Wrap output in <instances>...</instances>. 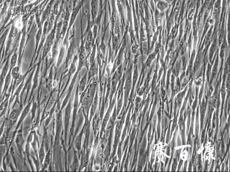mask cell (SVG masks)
Returning a JSON list of instances; mask_svg holds the SVG:
<instances>
[{"label":"cell","instance_id":"e575fe53","mask_svg":"<svg viewBox=\"0 0 230 172\" xmlns=\"http://www.w3.org/2000/svg\"><path fill=\"white\" fill-rule=\"evenodd\" d=\"M98 103V98L97 95H96L94 99L93 103L92 105V110L94 111L96 110V106H97Z\"/></svg>","mask_w":230,"mask_h":172},{"label":"cell","instance_id":"f546056e","mask_svg":"<svg viewBox=\"0 0 230 172\" xmlns=\"http://www.w3.org/2000/svg\"><path fill=\"white\" fill-rule=\"evenodd\" d=\"M37 107V104L35 102V101H33L32 110H31L32 111H31L32 112H31V113H32L33 119H34V118L35 113H36V112Z\"/></svg>","mask_w":230,"mask_h":172},{"label":"cell","instance_id":"ffe728a7","mask_svg":"<svg viewBox=\"0 0 230 172\" xmlns=\"http://www.w3.org/2000/svg\"><path fill=\"white\" fill-rule=\"evenodd\" d=\"M66 47L67 46L62 44V46L61 48L60 51L59 52V53L58 56V59L56 67L58 68L62 64L63 59H64V55L65 52Z\"/></svg>","mask_w":230,"mask_h":172},{"label":"cell","instance_id":"7c38bea8","mask_svg":"<svg viewBox=\"0 0 230 172\" xmlns=\"http://www.w3.org/2000/svg\"><path fill=\"white\" fill-rule=\"evenodd\" d=\"M71 110V103L70 101L68 104L65 110L64 123L65 129L66 131H67L69 127Z\"/></svg>","mask_w":230,"mask_h":172},{"label":"cell","instance_id":"4316f807","mask_svg":"<svg viewBox=\"0 0 230 172\" xmlns=\"http://www.w3.org/2000/svg\"><path fill=\"white\" fill-rule=\"evenodd\" d=\"M82 137V134H80L77 137L75 140L76 147L78 150H80L81 149Z\"/></svg>","mask_w":230,"mask_h":172},{"label":"cell","instance_id":"8fae6325","mask_svg":"<svg viewBox=\"0 0 230 172\" xmlns=\"http://www.w3.org/2000/svg\"><path fill=\"white\" fill-rule=\"evenodd\" d=\"M40 59L38 64H37V66L35 72L34 77H33V86L31 89V94L34 92V90L36 89L38 86L39 75L40 69V65L42 63Z\"/></svg>","mask_w":230,"mask_h":172},{"label":"cell","instance_id":"4fadbf2b","mask_svg":"<svg viewBox=\"0 0 230 172\" xmlns=\"http://www.w3.org/2000/svg\"><path fill=\"white\" fill-rule=\"evenodd\" d=\"M78 59V54L76 55L74 57L73 61L72 62L71 65L70 66L69 70H68L67 74L66 77H68V80L67 83H66V86H67L68 83H69L70 77L72 76L73 74L74 73L76 72V71L77 70L76 66V62Z\"/></svg>","mask_w":230,"mask_h":172},{"label":"cell","instance_id":"7402d4cb","mask_svg":"<svg viewBox=\"0 0 230 172\" xmlns=\"http://www.w3.org/2000/svg\"><path fill=\"white\" fill-rule=\"evenodd\" d=\"M18 55L17 51H15L11 57L10 62V69L12 70L13 68L16 67L17 63L18 62Z\"/></svg>","mask_w":230,"mask_h":172},{"label":"cell","instance_id":"9c48e42d","mask_svg":"<svg viewBox=\"0 0 230 172\" xmlns=\"http://www.w3.org/2000/svg\"><path fill=\"white\" fill-rule=\"evenodd\" d=\"M21 74V66H16L12 70L11 75L12 81V93L16 89V86L17 80L19 78Z\"/></svg>","mask_w":230,"mask_h":172},{"label":"cell","instance_id":"83f0119b","mask_svg":"<svg viewBox=\"0 0 230 172\" xmlns=\"http://www.w3.org/2000/svg\"><path fill=\"white\" fill-rule=\"evenodd\" d=\"M217 47V43L216 41L213 42L211 45L209 51V55L210 57H212L216 51Z\"/></svg>","mask_w":230,"mask_h":172},{"label":"cell","instance_id":"ac0fdd59","mask_svg":"<svg viewBox=\"0 0 230 172\" xmlns=\"http://www.w3.org/2000/svg\"><path fill=\"white\" fill-rule=\"evenodd\" d=\"M11 26H12L7 28L1 34V38H0V43H1V53L3 51V49L4 46L5 40H6L7 36H8Z\"/></svg>","mask_w":230,"mask_h":172},{"label":"cell","instance_id":"1f68e13d","mask_svg":"<svg viewBox=\"0 0 230 172\" xmlns=\"http://www.w3.org/2000/svg\"><path fill=\"white\" fill-rule=\"evenodd\" d=\"M212 29H210L208 33H207L206 39L205 44H207L209 43L211 40V36H212Z\"/></svg>","mask_w":230,"mask_h":172},{"label":"cell","instance_id":"9a60e30c","mask_svg":"<svg viewBox=\"0 0 230 172\" xmlns=\"http://www.w3.org/2000/svg\"><path fill=\"white\" fill-rule=\"evenodd\" d=\"M11 71L12 70L10 69L8 74H7L6 78L5 79L3 88V91L2 92L1 96L3 95V94L5 96V94L8 89L9 86H10L11 83L12 82Z\"/></svg>","mask_w":230,"mask_h":172},{"label":"cell","instance_id":"cb8c5ba5","mask_svg":"<svg viewBox=\"0 0 230 172\" xmlns=\"http://www.w3.org/2000/svg\"><path fill=\"white\" fill-rule=\"evenodd\" d=\"M45 156V150L44 148V143H42L39 151V159L40 164H42L43 162Z\"/></svg>","mask_w":230,"mask_h":172},{"label":"cell","instance_id":"836d02e7","mask_svg":"<svg viewBox=\"0 0 230 172\" xmlns=\"http://www.w3.org/2000/svg\"><path fill=\"white\" fill-rule=\"evenodd\" d=\"M221 92L222 101V102H223L224 99H225V87H222L221 89Z\"/></svg>","mask_w":230,"mask_h":172},{"label":"cell","instance_id":"ba28073f","mask_svg":"<svg viewBox=\"0 0 230 172\" xmlns=\"http://www.w3.org/2000/svg\"><path fill=\"white\" fill-rule=\"evenodd\" d=\"M33 101H31L28 103L27 105L23 108V111L20 115L19 120L18 122L16 128V130H17L20 126L23 124V122L26 117L29 114L30 111L31 110V105L33 104Z\"/></svg>","mask_w":230,"mask_h":172},{"label":"cell","instance_id":"d6986e66","mask_svg":"<svg viewBox=\"0 0 230 172\" xmlns=\"http://www.w3.org/2000/svg\"><path fill=\"white\" fill-rule=\"evenodd\" d=\"M11 1H5L4 2L1 3V6L2 7L1 8V18L2 19V17L6 15L10 7V3Z\"/></svg>","mask_w":230,"mask_h":172},{"label":"cell","instance_id":"e0dca14e","mask_svg":"<svg viewBox=\"0 0 230 172\" xmlns=\"http://www.w3.org/2000/svg\"><path fill=\"white\" fill-rule=\"evenodd\" d=\"M99 8L98 1H92L91 2V12L92 20H95L97 17Z\"/></svg>","mask_w":230,"mask_h":172},{"label":"cell","instance_id":"7a4b0ae2","mask_svg":"<svg viewBox=\"0 0 230 172\" xmlns=\"http://www.w3.org/2000/svg\"><path fill=\"white\" fill-rule=\"evenodd\" d=\"M23 109V106L21 104L18 108L12 109L9 114L8 119L7 120V125L8 128L12 127L17 122L18 118L21 115Z\"/></svg>","mask_w":230,"mask_h":172},{"label":"cell","instance_id":"484cf974","mask_svg":"<svg viewBox=\"0 0 230 172\" xmlns=\"http://www.w3.org/2000/svg\"><path fill=\"white\" fill-rule=\"evenodd\" d=\"M50 161V152L49 151L46 154L44 160L43 169L45 170L48 167Z\"/></svg>","mask_w":230,"mask_h":172},{"label":"cell","instance_id":"3957f363","mask_svg":"<svg viewBox=\"0 0 230 172\" xmlns=\"http://www.w3.org/2000/svg\"><path fill=\"white\" fill-rule=\"evenodd\" d=\"M37 66V64L33 66V68L32 70L30 73L25 83H24V86L23 89H22L21 93H20V97H22L24 92L26 91L27 94L26 97V99L28 94L29 93L31 89H32L33 86V77H34L35 70H36Z\"/></svg>","mask_w":230,"mask_h":172},{"label":"cell","instance_id":"f1b7e54d","mask_svg":"<svg viewBox=\"0 0 230 172\" xmlns=\"http://www.w3.org/2000/svg\"><path fill=\"white\" fill-rule=\"evenodd\" d=\"M79 166V161L77 159V157L75 155L74 157L73 163H72V169L74 170V171H76V170H77Z\"/></svg>","mask_w":230,"mask_h":172},{"label":"cell","instance_id":"603a6c76","mask_svg":"<svg viewBox=\"0 0 230 172\" xmlns=\"http://www.w3.org/2000/svg\"><path fill=\"white\" fill-rule=\"evenodd\" d=\"M48 25L47 28V35L48 34V33H49V32H50V31L51 30V29H52L53 27H54V26H53V25L54 24V16L53 14H52V13H51V12H50L49 16V18H48Z\"/></svg>","mask_w":230,"mask_h":172},{"label":"cell","instance_id":"74e56055","mask_svg":"<svg viewBox=\"0 0 230 172\" xmlns=\"http://www.w3.org/2000/svg\"><path fill=\"white\" fill-rule=\"evenodd\" d=\"M183 162V161L182 160H181L180 161L179 163V167H178V171H179V170L181 168V166L182 165Z\"/></svg>","mask_w":230,"mask_h":172},{"label":"cell","instance_id":"4dcf8cb0","mask_svg":"<svg viewBox=\"0 0 230 172\" xmlns=\"http://www.w3.org/2000/svg\"><path fill=\"white\" fill-rule=\"evenodd\" d=\"M218 68V61L217 60L214 65V66L213 68L212 75L214 77L216 74L217 72Z\"/></svg>","mask_w":230,"mask_h":172},{"label":"cell","instance_id":"8992f818","mask_svg":"<svg viewBox=\"0 0 230 172\" xmlns=\"http://www.w3.org/2000/svg\"><path fill=\"white\" fill-rule=\"evenodd\" d=\"M76 47L75 38H74V37H72L71 40H70V45L68 49L67 54L66 60L65 61L64 70L67 69L69 63L70 61L72 60V57H73L74 53H75Z\"/></svg>","mask_w":230,"mask_h":172},{"label":"cell","instance_id":"8d00e7d4","mask_svg":"<svg viewBox=\"0 0 230 172\" xmlns=\"http://www.w3.org/2000/svg\"><path fill=\"white\" fill-rule=\"evenodd\" d=\"M143 50L145 53H147L148 51V45L147 43H145L142 45Z\"/></svg>","mask_w":230,"mask_h":172},{"label":"cell","instance_id":"277c9868","mask_svg":"<svg viewBox=\"0 0 230 172\" xmlns=\"http://www.w3.org/2000/svg\"><path fill=\"white\" fill-rule=\"evenodd\" d=\"M14 29L15 26L14 24L12 25L11 28V30L8 36V38H7L6 47H5V51H4V55L3 62L1 64V67L2 65L5 64V60H6L7 57L8 56L9 54V51L12 45L13 38L14 36Z\"/></svg>","mask_w":230,"mask_h":172},{"label":"cell","instance_id":"5b68a950","mask_svg":"<svg viewBox=\"0 0 230 172\" xmlns=\"http://www.w3.org/2000/svg\"><path fill=\"white\" fill-rule=\"evenodd\" d=\"M12 53H9L8 56L7 57L6 60H5V62L4 65L3 67L2 70L1 77H0V83H1V90L2 89V88H3V87L4 84L5 79L6 78L7 74H8L9 70H10V56L11 55H12Z\"/></svg>","mask_w":230,"mask_h":172},{"label":"cell","instance_id":"d6a6232c","mask_svg":"<svg viewBox=\"0 0 230 172\" xmlns=\"http://www.w3.org/2000/svg\"><path fill=\"white\" fill-rule=\"evenodd\" d=\"M177 166V158L174 159L172 167V171H175Z\"/></svg>","mask_w":230,"mask_h":172},{"label":"cell","instance_id":"6da1fadb","mask_svg":"<svg viewBox=\"0 0 230 172\" xmlns=\"http://www.w3.org/2000/svg\"><path fill=\"white\" fill-rule=\"evenodd\" d=\"M59 18L57 17L56 21L55 22L54 27L53 29L51 31V33L48 35L47 38H46L45 42L44 44L43 48H42V56L40 58L42 62H44L47 57V55L49 53L50 50L51 49L52 46L54 44V41L55 38V31H56V25L57 24V21L58 20Z\"/></svg>","mask_w":230,"mask_h":172},{"label":"cell","instance_id":"d590c367","mask_svg":"<svg viewBox=\"0 0 230 172\" xmlns=\"http://www.w3.org/2000/svg\"><path fill=\"white\" fill-rule=\"evenodd\" d=\"M97 26H95L94 28V29H93V32H92V34H93V35L94 40H95V39L96 38V35H97Z\"/></svg>","mask_w":230,"mask_h":172},{"label":"cell","instance_id":"52a82bcc","mask_svg":"<svg viewBox=\"0 0 230 172\" xmlns=\"http://www.w3.org/2000/svg\"><path fill=\"white\" fill-rule=\"evenodd\" d=\"M48 25V20H47L45 21V23H44V25H43V31H42V34L41 39L40 43L39 45L38 49V50H37V51L36 57H35L34 62H33V66L35 63L36 62L37 59H38L39 54L40 53V50H41L42 48H42H43L44 44L45 43V42L46 39V35H47V31Z\"/></svg>","mask_w":230,"mask_h":172},{"label":"cell","instance_id":"d4e9b609","mask_svg":"<svg viewBox=\"0 0 230 172\" xmlns=\"http://www.w3.org/2000/svg\"><path fill=\"white\" fill-rule=\"evenodd\" d=\"M157 8L160 11L162 12L166 10L167 8L168 4L167 3L164 1H160L157 4Z\"/></svg>","mask_w":230,"mask_h":172},{"label":"cell","instance_id":"2e32d148","mask_svg":"<svg viewBox=\"0 0 230 172\" xmlns=\"http://www.w3.org/2000/svg\"><path fill=\"white\" fill-rule=\"evenodd\" d=\"M88 83V73L86 72L81 79L79 84L77 86L79 92H82L85 89L87 83Z\"/></svg>","mask_w":230,"mask_h":172},{"label":"cell","instance_id":"30bf717a","mask_svg":"<svg viewBox=\"0 0 230 172\" xmlns=\"http://www.w3.org/2000/svg\"><path fill=\"white\" fill-rule=\"evenodd\" d=\"M21 129H20L18 131L16 137L15 143L17 147L18 151L20 154H21L22 151L23 150V147L24 143H25V140L23 137V130H22V127Z\"/></svg>","mask_w":230,"mask_h":172},{"label":"cell","instance_id":"44dd1931","mask_svg":"<svg viewBox=\"0 0 230 172\" xmlns=\"http://www.w3.org/2000/svg\"><path fill=\"white\" fill-rule=\"evenodd\" d=\"M53 82V67H51L48 77L46 79L45 83L46 87L48 89L51 90L52 87Z\"/></svg>","mask_w":230,"mask_h":172},{"label":"cell","instance_id":"5bb4252c","mask_svg":"<svg viewBox=\"0 0 230 172\" xmlns=\"http://www.w3.org/2000/svg\"><path fill=\"white\" fill-rule=\"evenodd\" d=\"M53 1H50L49 3H48V5L46 7L45 10L42 12V14L41 20V23L42 26H43L44 23L49 18L50 12L51 11V8L52 5Z\"/></svg>","mask_w":230,"mask_h":172}]
</instances>
